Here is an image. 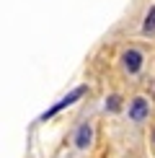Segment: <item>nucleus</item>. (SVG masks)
I'll list each match as a JSON object with an SVG mask.
<instances>
[{
  "instance_id": "nucleus-5",
  "label": "nucleus",
  "mask_w": 155,
  "mask_h": 158,
  "mask_svg": "<svg viewBox=\"0 0 155 158\" xmlns=\"http://www.w3.org/2000/svg\"><path fill=\"white\" fill-rule=\"evenodd\" d=\"M142 34H145V36L155 34V5L147 10V16H145V23H142Z\"/></svg>"
},
{
  "instance_id": "nucleus-1",
  "label": "nucleus",
  "mask_w": 155,
  "mask_h": 158,
  "mask_svg": "<svg viewBox=\"0 0 155 158\" xmlns=\"http://www.w3.org/2000/svg\"><path fill=\"white\" fill-rule=\"evenodd\" d=\"M83 94H85V85H80V88H75V91H73V94H70V96H65L62 101H57V104H54V106H52V109H47V111H44V114H42V122L52 119V117H54V114H57V111H60V109L70 106V104H75V101H78V98H80Z\"/></svg>"
},
{
  "instance_id": "nucleus-3",
  "label": "nucleus",
  "mask_w": 155,
  "mask_h": 158,
  "mask_svg": "<svg viewBox=\"0 0 155 158\" xmlns=\"http://www.w3.org/2000/svg\"><path fill=\"white\" fill-rule=\"evenodd\" d=\"M121 65H124V70L129 75H137L142 70V52L140 49H127L121 55Z\"/></svg>"
},
{
  "instance_id": "nucleus-7",
  "label": "nucleus",
  "mask_w": 155,
  "mask_h": 158,
  "mask_svg": "<svg viewBox=\"0 0 155 158\" xmlns=\"http://www.w3.org/2000/svg\"><path fill=\"white\" fill-rule=\"evenodd\" d=\"M150 91H153V96H155V83H153V85H150Z\"/></svg>"
},
{
  "instance_id": "nucleus-4",
  "label": "nucleus",
  "mask_w": 155,
  "mask_h": 158,
  "mask_svg": "<svg viewBox=\"0 0 155 158\" xmlns=\"http://www.w3.org/2000/svg\"><path fill=\"white\" fill-rule=\"evenodd\" d=\"M90 140H93V127H90V124H80L78 132H75V148L78 150H88Z\"/></svg>"
},
{
  "instance_id": "nucleus-6",
  "label": "nucleus",
  "mask_w": 155,
  "mask_h": 158,
  "mask_svg": "<svg viewBox=\"0 0 155 158\" xmlns=\"http://www.w3.org/2000/svg\"><path fill=\"white\" fill-rule=\"evenodd\" d=\"M121 109V98L119 96H109L106 98V111H119Z\"/></svg>"
},
{
  "instance_id": "nucleus-2",
  "label": "nucleus",
  "mask_w": 155,
  "mask_h": 158,
  "mask_svg": "<svg viewBox=\"0 0 155 158\" xmlns=\"http://www.w3.org/2000/svg\"><path fill=\"white\" fill-rule=\"evenodd\" d=\"M147 114H150V104H147V98L137 96V98L129 101V119H132V122H145Z\"/></svg>"
},
{
  "instance_id": "nucleus-8",
  "label": "nucleus",
  "mask_w": 155,
  "mask_h": 158,
  "mask_svg": "<svg viewBox=\"0 0 155 158\" xmlns=\"http://www.w3.org/2000/svg\"><path fill=\"white\" fill-rule=\"evenodd\" d=\"M153 143H155V130H153Z\"/></svg>"
}]
</instances>
